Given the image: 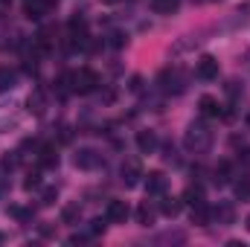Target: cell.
<instances>
[{
	"mask_svg": "<svg viewBox=\"0 0 250 247\" xmlns=\"http://www.w3.org/2000/svg\"><path fill=\"white\" fill-rule=\"evenodd\" d=\"M184 145L195 154H204L209 145H212V131L207 128V123H192L184 134Z\"/></svg>",
	"mask_w": 250,
	"mask_h": 247,
	"instance_id": "cell-1",
	"label": "cell"
},
{
	"mask_svg": "<svg viewBox=\"0 0 250 247\" xmlns=\"http://www.w3.org/2000/svg\"><path fill=\"white\" fill-rule=\"evenodd\" d=\"M96 87H99V76H96L90 67L73 73V90H76V93H93Z\"/></svg>",
	"mask_w": 250,
	"mask_h": 247,
	"instance_id": "cell-2",
	"label": "cell"
},
{
	"mask_svg": "<svg viewBox=\"0 0 250 247\" xmlns=\"http://www.w3.org/2000/svg\"><path fill=\"white\" fill-rule=\"evenodd\" d=\"M56 6V0H26L23 3V12L29 21H41L44 15H50V9Z\"/></svg>",
	"mask_w": 250,
	"mask_h": 247,
	"instance_id": "cell-3",
	"label": "cell"
},
{
	"mask_svg": "<svg viewBox=\"0 0 250 247\" xmlns=\"http://www.w3.org/2000/svg\"><path fill=\"white\" fill-rule=\"evenodd\" d=\"M195 73H198V79H204V82L218 79V59H212V56H201V62H198V67H195Z\"/></svg>",
	"mask_w": 250,
	"mask_h": 247,
	"instance_id": "cell-4",
	"label": "cell"
},
{
	"mask_svg": "<svg viewBox=\"0 0 250 247\" xmlns=\"http://www.w3.org/2000/svg\"><path fill=\"white\" fill-rule=\"evenodd\" d=\"M105 218H108V224H123L125 218H128V204L125 201H108Z\"/></svg>",
	"mask_w": 250,
	"mask_h": 247,
	"instance_id": "cell-5",
	"label": "cell"
},
{
	"mask_svg": "<svg viewBox=\"0 0 250 247\" xmlns=\"http://www.w3.org/2000/svg\"><path fill=\"white\" fill-rule=\"evenodd\" d=\"M140 178H143V166H140V160H128V163H123V184L128 186V189L140 184Z\"/></svg>",
	"mask_w": 250,
	"mask_h": 247,
	"instance_id": "cell-6",
	"label": "cell"
},
{
	"mask_svg": "<svg viewBox=\"0 0 250 247\" xmlns=\"http://www.w3.org/2000/svg\"><path fill=\"white\" fill-rule=\"evenodd\" d=\"M160 87H163L166 93H181V90H184L181 76H178L175 70H163V73H160Z\"/></svg>",
	"mask_w": 250,
	"mask_h": 247,
	"instance_id": "cell-7",
	"label": "cell"
},
{
	"mask_svg": "<svg viewBox=\"0 0 250 247\" xmlns=\"http://www.w3.org/2000/svg\"><path fill=\"white\" fill-rule=\"evenodd\" d=\"M137 148H140V154H154V148H157V134H154V131H140V134H137Z\"/></svg>",
	"mask_w": 250,
	"mask_h": 247,
	"instance_id": "cell-8",
	"label": "cell"
},
{
	"mask_svg": "<svg viewBox=\"0 0 250 247\" xmlns=\"http://www.w3.org/2000/svg\"><path fill=\"white\" fill-rule=\"evenodd\" d=\"M99 163H102V157H99L93 148H82V151L76 154V166H79V169H96Z\"/></svg>",
	"mask_w": 250,
	"mask_h": 247,
	"instance_id": "cell-9",
	"label": "cell"
},
{
	"mask_svg": "<svg viewBox=\"0 0 250 247\" xmlns=\"http://www.w3.org/2000/svg\"><path fill=\"white\" fill-rule=\"evenodd\" d=\"M26 105H29V111H32V114H35V117H41V114H44V111H47V93H44V90H41V87H35V90H32V96H29V102H26Z\"/></svg>",
	"mask_w": 250,
	"mask_h": 247,
	"instance_id": "cell-10",
	"label": "cell"
},
{
	"mask_svg": "<svg viewBox=\"0 0 250 247\" xmlns=\"http://www.w3.org/2000/svg\"><path fill=\"white\" fill-rule=\"evenodd\" d=\"M146 192H148V195H163V192H166V178H163L160 172H151V175L146 178Z\"/></svg>",
	"mask_w": 250,
	"mask_h": 247,
	"instance_id": "cell-11",
	"label": "cell"
},
{
	"mask_svg": "<svg viewBox=\"0 0 250 247\" xmlns=\"http://www.w3.org/2000/svg\"><path fill=\"white\" fill-rule=\"evenodd\" d=\"M198 108H201V117H207V120H212V117L221 114V108H218V102L212 96H201L198 99Z\"/></svg>",
	"mask_w": 250,
	"mask_h": 247,
	"instance_id": "cell-12",
	"label": "cell"
},
{
	"mask_svg": "<svg viewBox=\"0 0 250 247\" xmlns=\"http://www.w3.org/2000/svg\"><path fill=\"white\" fill-rule=\"evenodd\" d=\"M15 82H18V73H15L12 67H6V64H0V93H6V90H12V87H15Z\"/></svg>",
	"mask_w": 250,
	"mask_h": 247,
	"instance_id": "cell-13",
	"label": "cell"
},
{
	"mask_svg": "<svg viewBox=\"0 0 250 247\" xmlns=\"http://www.w3.org/2000/svg\"><path fill=\"white\" fill-rule=\"evenodd\" d=\"M209 218H212V212L207 209V204H204V201L192 206V224H201V227H204V224H209Z\"/></svg>",
	"mask_w": 250,
	"mask_h": 247,
	"instance_id": "cell-14",
	"label": "cell"
},
{
	"mask_svg": "<svg viewBox=\"0 0 250 247\" xmlns=\"http://www.w3.org/2000/svg\"><path fill=\"white\" fill-rule=\"evenodd\" d=\"M178 6H181V0H151V9L157 15H175Z\"/></svg>",
	"mask_w": 250,
	"mask_h": 247,
	"instance_id": "cell-15",
	"label": "cell"
},
{
	"mask_svg": "<svg viewBox=\"0 0 250 247\" xmlns=\"http://www.w3.org/2000/svg\"><path fill=\"white\" fill-rule=\"evenodd\" d=\"M38 163H41V166H47V169L59 166V154H56V148H53V145H44V148H41V154H38Z\"/></svg>",
	"mask_w": 250,
	"mask_h": 247,
	"instance_id": "cell-16",
	"label": "cell"
},
{
	"mask_svg": "<svg viewBox=\"0 0 250 247\" xmlns=\"http://www.w3.org/2000/svg\"><path fill=\"white\" fill-rule=\"evenodd\" d=\"M137 224H140V227H151V224H154V209H151L148 204H140V206H137Z\"/></svg>",
	"mask_w": 250,
	"mask_h": 247,
	"instance_id": "cell-17",
	"label": "cell"
},
{
	"mask_svg": "<svg viewBox=\"0 0 250 247\" xmlns=\"http://www.w3.org/2000/svg\"><path fill=\"white\" fill-rule=\"evenodd\" d=\"M160 212L169 215V218H175V215L181 212V198H163V201H160Z\"/></svg>",
	"mask_w": 250,
	"mask_h": 247,
	"instance_id": "cell-18",
	"label": "cell"
},
{
	"mask_svg": "<svg viewBox=\"0 0 250 247\" xmlns=\"http://www.w3.org/2000/svg\"><path fill=\"white\" fill-rule=\"evenodd\" d=\"M181 201H187L189 206H195V204H201L204 201V189L198 184H192V186H187V192H184V198Z\"/></svg>",
	"mask_w": 250,
	"mask_h": 247,
	"instance_id": "cell-19",
	"label": "cell"
},
{
	"mask_svg": "<svg viewBox=\"0 0 250 247\" xmlns=\"http://www.w3.org/2000/svg\"><path fill=\"white\" fill-rule=\"evenodd\" d=\"M212 218L221 224H233V206L230 204H218V209H212Z\"/></svg>",
	"mask_w": 250,
	"mask_h": 247,
	"instance_id": "cell-20",
	"label": "cell"
},
{
	"mask_svg": "<svg viewBox=\"0 0 250 247\" xmlns=\"http://www.w3.org/2000/svg\"><path fill=\"white\" fill-rule=\"evenodd\" d=\"M84 29H87L84 18H82V15H73V18H70V32H73V38H84Z\"/></svg>",
	"mask_w": 250,
	"mask_h": 247,
	"instance_id": "cell-21",
	"label": "cell"
},
{
	"mask_svg": "<svg viewBox=\"0 0 250 247\" xmlns=\"http://www.w3.org/2000/svg\"><path fill=\"white\" fill-rule=\"evenodd\" d=\"M233 192H236V198H239V201H250V178L236 181V184H233Z\"/></svg>",
	"mask_w": 250,
	"mask_h": 247,
	"instance_id": "cell-22",
	"label": "cell"
},
{
	"mask_svg": "<svg viewBox=\"0 0 250 247\" xmlns=\"http://www.w3.org/2000/svg\"><path fill=\"white\" fill-rule=\"evenodd\" d=\"M79 215H82V209H79V204H67L62 212L64 224H79Z\"/></svg>",
	"mask_w": 250,
	"mask_h": 247,
	"instance_id": "cell-23",
	"label": "cell"
},
{
	"mask_svg": "<svg viewBox=\"0 0 250 247\" xmlns=\"http://www.w3.org/2000/svg\"><path fill=\"white\" fill-rule=\"evenodd\" d=\"M227 181H230V163L221 160L218 169H215V184H227Z\"/></svg>",
	"mask_w": 250,
	"mask_h": 247,
	"instance_id": "cell-24",
	"label": "cell"
},
{
	"mask_svg": "<svg viewBox=\"0 0 250 247\" xmlns=\"http://www.w3.org/2000/svg\"><path fill=\"white\" fill-rule=\"evenodd\" d=\"M105 227H108V218H96V221H90L87 236H102V233H105Z\"/></svg>",
	"mask_w": 250,
	"mask_h": 247,
	"instance_id": "cell-25",
	"label": "cell"
},
{
	"mask_svg": "<svg viewBox=\"0 0 250 247\" xmlns=\"http://www.w3.org/2000/svg\"><path fill=\"white\" fill-rule=\"evenodd\" d=\"M56 201H59V189H56V186H50V189L41 192V204H44V206H50V204H56Z\"/></svg>",
	"mask_w": 250,
	"mask_h": 247,
	"instance_id": "cell-26",
	"label": "cell"
},
{
	"mask_svg": "<svg viewBox=\"0 0 250 247\" xmlns=\"http://www.w3.org/2000/svg\"><path fill=\"white\" fill-rule=\"evenodd\" d=\"M125 41H128V38H125L123 32H111V47L120 50V47H125Z\"/></svg>",
	"mask_w": 250,
	"mask_h": 247,
	"instance_id": "cell-27",
	"label": "cell"
},
{
	"mask_svg": "<svg viewBox=\"0 0 250 247\" xmlns=\"http://www.w3.org/2000/svg\"><path fill=\"white\" fill-rule=\"evenodd\" d=\"M0 166H3V169H6V172H12V169H15V166H18V157H15V154H6V157H3V163H0Z\"/></svg>",
	"mask_w": 250,
	"mask_h": 247,
	"instance_id": "cell-28",
	"label": "cell"
},
{
	"mask_svg": "<svg viewBox=\"0 0 250 247\" xmlns=\"http://www.w3.org/2000/svg\"><path fill=\"white\" fill-rule=\"evenodd\" d=\"M38 178H41V175H38V172H32V175L26 178V184H23V189H38V186H41V181H38Z\"/></svg>",
	"mask_w": 250,
	"mask_h": 247,
	"instance_id": "cell-29",
	"label": "cell"
},
{
	"mask_svg": "<svg viewBox=\"0 0 250 247\" xmlns=\"http://www.w3.org/2000/svg\"><path fill=\"white\" fill-rule=\"evenodd\" d=\"M9 9H12V0H0V15H9Z\"/></svg>",
	"mask_w": 250,
	"mask_h": 247,
	"instance_id": "cell-30",
	"label": "cell"
},
{
	"mask_svg": "<svg viewBox=\"0 0 250 247\" xmlns=\"http://www.w3.org/2000/svg\"><path fill=\"white\" fill-rule=\"evenodd\" d=\"M102 3H114V0H102Z\"/></svg>",
	"mask_w": 250,
	"mask_h": 247,
	"instance_id": "cell-31",
	"label": "cell"
},
{
	"mask_svg": "<svg viewBox=\"0 0 250 247\" xmlns=\"http://www.w3.org/2000/svg\"><path fill=\"white\" fill-rule=\"evenodd\" d=\"M248 125H250V114H248Z\"/></svg>",
	"mask_w": 250,
	"mask_h": 247,
	"instance_id": "cell-32",
	"label": "cell"
},
{
	"mask_svg": "<svg viewBox=\"0 0 250 247\" xmlns=\"http://www.w3.org/2000/svg\"><path fill=\"white\" fill-rule=\"evenodd\" d=\"M0 242H3V236H0Z\"/></svg>",
	"mask_w": 250,
	"mask_h": 247,
	"instance_id": "cell-33",
	"label": "cell"
}]
</instances>
